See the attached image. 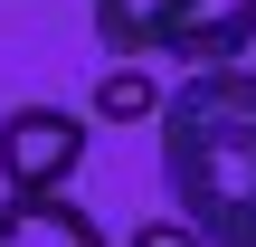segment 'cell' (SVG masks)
I'll list each match as a JSON object with an SVG mask.
<instances>
[{
  "mask_svg": "<svg viewBox=\"0 0 256 247\" xmlns=\"http://www.w3.org/2000/svg\"><path fill=\"white\" fill-rule=\"evenodd\" d=\"M228 247H256V228H247V238H228Z\"/></svg>",
  "mask_w": 256,
  "mask_h": 247,
  "instance_id": "cell-8",
  "label": "cell"
},
{
  "mask_svg": "<svg viewBox=\"0 0 256 247\" xmlns=\"http://www.w3.org/2000/svg\"><path fill=\"white\" fill-rule=\"evenodd\" d=\"M162 105H171V95H162L142 67H104V76H95V114H104V124H142V114H162Z\"/></svg>",
  "mask_w": 256,
  "mask_h": 247,
  "instance_id": "cell-6",
  "label": "cell"
},
{
  "mask_svg": "<svg viewBox=\"0 0 256 247\" xmlns=\"http://www.w3.org/2000/svg\"><path fill=\"white\" fill-rule=\"evenodd\" d=\"M256 48V0H180V29H171V57L200 67H247Z\"/></svg>",
  "mask_w": 256,
  "mask_h": 247,
  "instance_id": "cell-3",
  "label": "cell"
},
{
  "mask_svg": "<svg viewBox=\"0 0 256 247\" xmlns=\"http://www.w3.org/2000/svg\"><path fill=\"white\" fill-rule=\"evenodd\" d=\"M0 247H104L76 200H0Z\"/></svg>",
  "mask_w": 256,
  "mask_h": 247,
  "instance_id": "cell-5",
  "label": "cell"
},
{
  "mask_svg": "<svg viewBox=\"0 0 256 247\" xmlns=\"http://www.w3.org/2000/svg\"><path fill=\"white\" fill-rule=\"evenodd\" d=\"M86 143H95L86 114H66V105H10L0 114V181H10V200H57L86 171Z\"/></svg>",
  "mask_w": 256,
  "mask_h": 247,
  "instance_id": "cell-2",
  "label": "cell"
},
{
  "mask_svg": "<svg viewBox=\"0 0 256 247\" xmlns=\"http://www.w3.org/2000/svg\"><path fill=\"white\" fill-rule=\"evenodd\" d=\"M124 247H209V238H200V228H190V219L171 209V219H142V228H133Z\"/></svg>",
  "mask_w": 256,
  "mask_h": 247,
  "instance_id": "cell-7",
  "label": "cell"
},
{
  "mask_svg": "<svg viewBox=\"0 0 256 247\" xmlns=\"http://www.w3.org/2000/svg\"><path fill=\"white\" fill-rule=\"evenodd\" d=\"M95 10V38L124 57V67H142L152 48L171 57V29H180V0H86Z\"/></svg>",
  "mask_w": 256,
  "mask_h": 247,
  "instance_id": "cell-4",
  "label": "cell"
},
{
  "mask_svg": "<svg viewBox=\"0 0 256 247\" xmlns=\"http://www.w3.org/2000/svg\"><path fill=\"white\" fill-rule=\"evenodd\" d=\"M162 190L209 247L256 228V67H200L162 105Z\"/></svg>",
  "mask_w": 256,
  "mask_h": 247,
  "instance_id": "cell-1",
  "label": "cell"
}]
</instances>
